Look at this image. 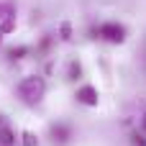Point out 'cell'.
Instances as JSON below:
<instances>
[{"mask_svg":"<svg viewBox=\"0 0 146 146\" xmlns=\"http://www.w3.org/2000/svg\"><path fill=\"white\" fill-rule=\"evenodd\" d=\"M18 98L23 100V103H28V105H36L41 98H44V92H46V82L41 80V77H36V74H28V77H23L21 82H18Z\"/></svg>","mask_w":146,"mask_h":146,"instance_id":"cell-1","label":"cell"},{"mask_svg":"<svg viewBox=\"0 0 146 146\" xmlns=\"http://www.w3.org/2000/svg\"><path fill=\"white\" fill-rule=\"evenodd\" d=\"M100 36H103L105 41H110V44H121V41L126 38V31H123V26H118V23H105V26H100Z\"/></svg>","mask_w":146,"mask_h":146,"instance_id":"cell-2","label":"cell"},{"mask_svg":"<svg viewBox=\"0 0 146 146\" xmlns=\"http://www.w3.org/2000/svg\"><path fill=\"white\" fill-rule=\"evenodd\" d=\"M77 100L82 103V105H98V90L95 87H90V85H85V87H80L77 90Z\"/></svg>","mask_w":146,"mask_h":146,"instance_id":"cell-3","label":"cell"},{"mask_svg":"<svg viewBox=\"0 0 146 146\" xmlns=\"http://www.w3.org/2000/svg\"><path fill=\"white\" fill-rule=\"evenodd\" d=\"M0 146H15V133L8 126H0Z\"/></svg>","mask_w":146,"mask_h":146,"instance_id":"cell-4","label":"cell"},{"mask_svg":"<svg viewBox=\"0 0 146 146\" xmlns=\"http://www.w3.org/2000/svg\"><path fill=\"white\" fill-rule=\"evenodd\" d=\"M23 139H26V141H23L26 146H33V144H36V139H33V133H23Z\"/></svg>","mask_w":146,"mask_h":146,"instance_id":"cell-5","label":"cell"},{"mask_svg":"<svg viewBox=\"0 0 146 146\" xmlns=\"http://www.w3.org/2000/svg\"><path fill=\"white\" fill-rule=\"evenodd\" d=\"M144 126H146V118H144Z\"/></svg>","mask_w":146,"mask_h":146,"instance_id":"cell-6","label":"cell"}]
</instances>
